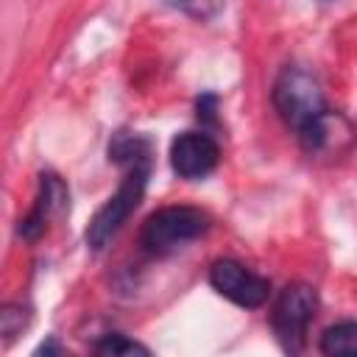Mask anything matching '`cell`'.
Instances as JSON below:
<instances>
[{
  "label": "cell",
  "mask_w": 357,
  "mask_h": 357,
  "mask_svg": "<svg viewBox=\"0 0 357 357\" xmlns=\"http://www.w3.org/2000/svg\"><path fill=\"white\" fill-rule=\"evenodd\" d=\"M315 307H318V296H315V287H310V284L296 282L279 293V298L273 304L271 324H273V332L284 351H301L307 326L315 315Z\"/></svg>",
  "instance_id": "277c9868"
},
{
  "label": "cell",
  "mask_w": 357,
  "mask_h": 357,
  "mask_svg": "<svg viewBox=\"0 0 357 357\" xmlns=\"http://www.w3.org/2000/svg\"><path fill=\"white\" fill-rule=\"evenodd\" d=\"M209 229V218L195 206H162L142 223L139 243L151 254H167L184 243L201 237Z\"/></svg>",
  "instance_id": "3957f363"
},
{
  "label": "cell",
  "mask_w": 357,
  "mask_h": 357,
  "mask_svg": "<svg viewBox=\"0 0 357 357\" xmlns=\"http://www.w3.org/2000/svg\"><path fill=\"white\" fill-rule=\"evenodd\" d=\"M318 346L329 357H357V321H340L324 329Z\"/></svg>",
  "instance_id": "ba28073f"
},
{
  "label": "cell",
  "mask_w": 357,
  "mask_h": 357,
  "mask_svg": "<svg viewBox=\"0 0 357 357\" xmlns=\"http://www.w3.org/2000/svg\"><path fill=\"white\" fill-rule=\"evenodd\" d=\"M98 354H106V357H126V354H148V346L120 335V332H112V335H103L95 346H92Z\"/></svg>",
  "instance_id": "9c48e42d"
},
{
  "label": "cell",
  "mask_w": 357,
  "mask_h": 357,
  "mask_svg": "<svg viewBox=\"0 0 357 357\" xmlns=\"http://www.w3.org/2000/svg\"><path fill=\"white\" fill-rule=\"evenodd\" d=\"M64 201H67V187L59 181V176H42V184H39V195H36V201H33V206H31V212L20 220V237L22 240H28V243H33V240H39L42 234H45V229H47V220H50V215L56 212V209H61L64 206Z\"/></svg>",
  "instance_id": "52a82bcc"
},
{
  "label": "cell",
  "mask_w": 357,
  "mask_h": 357,
  "mask_svg": "<svg viewBox=\"0 0 357 357\" xmlns=\"http://www.w3.org/2000/svg\"><path fill=\"white\" fill-rule=\"evenodd\" d=\"M148 173H151V159H137L128 165L126 178L120 181L117 192L92 215L89 226H86V245L92 251H100L120 229L123 223L131 218V212L139 206L145 187H148Z\"/></svg>",
  "instance_id": "7a4b0ae2"
},
{
  "label": "cell",
  "mask_w": 357,
  "mask_h": 357,
  "mask_svg": "<svg viewBox=\"0 0 357 357\" xmlns=\"http://www.w3.org/2000/svg\"><path fill=\"white\" fill-rule=\"evenodd\" d=\"M209 284L223 298L234 301L237 307H248V310L262 307L268 301V296H271V282L265 276L248 271L237 259H218V262H212Z\"/></svg>",
  "instance_id": "5b68a950"
},
{
  "label": "cell",
  "mask_w": 357,
  "mask_h": 357,
  "mask_svg": "<svg viewBox=\"0 0 357 357\" xmlns=\"http://www.w3.org/2000/svg\"><path fill=\"white\" fill-rule=\"evenodd\" d=\"M25 326V310L20 304H6L0 310V332L6 340H11L14 335H20Z\"/></svg>",
  "instance_id": "30bf717a"
},
{
  "label": "cell",
  "mask_w": 357,
  "mask_h": 357,
  "mask_svg": "<svg viewBox=\"0 0 357 357\" xmlns=\"http://www.w3.org/2000/svg\"><path fill=\"white\" fill-rule=\"evenodd\" d=\"M273 109L296 131L304 151H321L326 145V100L312 73L301 67H284L273 81Z\"/></svg>",
  "instance_id": "6da1fadb"
},
{
  "label": "cell",
  "mask_w": 357,
  "mask_h": 357,
  "mask_svg": "<svg viewBox=\"0 0 357 357\" xmlns=\"http://www.w3.org/2000/svg\"><path fill=\"white\" fill-rule=\"evenodd\" d=\"M220 159L218 142L204 131H184L170 145V165L181 178H204Z\"/></svg>",
  "instance_id": "8992f818"
}]
</instances>
